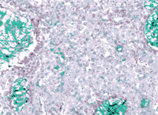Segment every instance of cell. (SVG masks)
<instances>
[{
    "label": "cell",
    "mask_w": 158,
    "mask_h": 115,
    "mask_svg": "<svg viewBox=\"0 0 158 115\" xmlns=\"http://www.w3.org/2000/svg\"><path fill=\"white\" fill-rule=\"evenodd\" d=\"M149 4V8H153L155 7V6H156L157 4V2H155V1H149V2H146V5H148Z\"/></svg>",
    "instance_id": "obj_3"
},
{
    "label": "cell",
    "mask_w": 158,
    "mask_h": 115,
    "mask_svg": "<svg viewBox=\"0 0 158 115\" xmlns=\"http://www.w3.org/2000/svg\"><path fill=\"white\" fill-rule=\"evenodd\" d=\"M157 10L148 18L145 28L146 36L152 46L157 45Z\"/></svg>",
    "instance_id": "obj_2"
},
{
    "label": "cell",
    "mask_w": 158,
    "mask_h": 115,
    "mask_svg": "<svg viewBox=\"0 0 158 115\" xmlns=\"http://www.w3.org/2000/svg\"><path fill=\"white\" fill-rule=\"evenodd\" d=\"M127 110L125 102L120 99H109L103 103L98 109L97 113L102 114H114V113H124Z\"/></svg>",
    "instance_id": "obj_1"
}]
</instances>
